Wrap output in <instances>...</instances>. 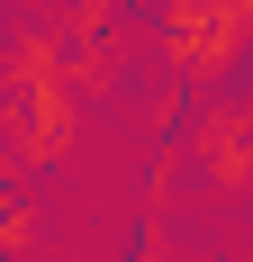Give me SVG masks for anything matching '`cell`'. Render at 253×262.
Masks as SVG:
<instances>
[{
  "instance_id": "6da1fadb",
  "label": "cell",
  "mask_w": 253,
  "mask_h": 262,
  "mask_svg": "<svg viewBox=\"0 0 253 262\" xmlns=\"http://www.w3.org/2000/svg\"><path fill=\"white\" fill-rule=\"evenodd\" d=\"M154 46L172 63L190 91L235 73V54L253 46V0H163V27H154Z\"/></svg>"
},
{
  "instance_id": "7a4b0ae2",
  "label": "cell",
  "mask_w": 253,
  "mask_h": 262,
  "mask_svg": "<svg viewBox=\"0 0 253 262\" xmlns=\"http://www.w3.org/2000/svg\"><path fill=\"white\" fill-rule=\"evenodd\" d=\"M190 163L217 190H253V100H217L190 118Z\"/></svg>"
}]
</instances>
